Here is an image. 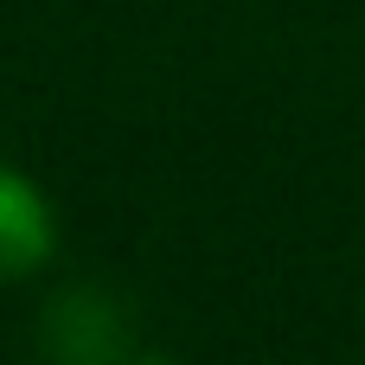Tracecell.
<instances>
[{"label": "cell", "instance_id": "6da1fadb", "mask_svg": "<svg viewBox=\"0 0 365 365\" xmlns=\"http://www.w3.org/2000/svg\"><path fill=\"white\" fill-rule=\"evenodd\" d=\"M51 244H58V225H51L45 192H38L19 167L0 160V282L32 276V269L51 257Z\"/></svg>", "mask_w": 365, "mask_h": 365}, {"label": "cell", "instance_id": "7a4b0ae2", "mask_svg": "<svg viewBox=\"0 0 365 365\" xmlns=\"http://www.w3.org/2000/svg\"><path fill=\"white\" fill-rule=\"evenodd\" d=\"M128 365H180V359H167V353H148V359H128Z\"/></svg>", "mask_w": 365, "mask_h": 365}, {"label": "cell", "instance_id": "3957f363", "mask_svg": "<svg viewBox=\"0 0 365 365\" xmlns=\"http://www.w3.org/2000/svg\"><path fill=\"white\" fill-rule=\"evenodd\" d=\"M359 321H365V295H359Z\"/></svg>", "mask_w": 365, "mask_h": 365}]
</instances>
